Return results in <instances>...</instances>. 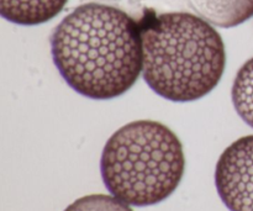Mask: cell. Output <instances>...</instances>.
<instances>
[{
    "label": "cell",
    "instance_id": "6da1fadb",
    "mask_svg": "<svg viewBox=\"0 0 253 211\" xmlns=\"http://www.w3.org/2000/svg\"><path fill=\"white\" fill-rule=\"evenodd\" d=\"M54 64L66 83L93 100H110L142 73L141 31L118 7L89 2L74 9L51 37Z\"/></svg>",
    "mask_w": 253,
    "mask_h": 211
},
{
    "label": "cell",
    "instance_id": "7a4b0ae2",
    "mask_svg": "<svg viewBox=\"0 0 253 211\" xmlns=\"http://www.w3.org/2000/svg\"><path fill=\"white\" fill-rule=\"evenodd\" d=\"M141 41L146 84L173 103L204 98L224 74V41L211 24L197 15H160L141 30Z\"/></svg>",
    "mask_w": 253,
    "mask_h": 211
},
{
    "label": "cell",
    "instance_id": "3957f363",
    "mask_svg": "<svg viewBox=\"0 0 253 211\" xmlns=\"http://www.w3.org/2000/svg\"><path fill=\"white\" fill-rule=\"evenodd\" d=\"M185 157L178 136L153 120L128 123L110 136L100 158L106 189L132 207L162 203L182 182Z\"/></svg>",
    "mask_w": 253,
    "mask_h": 211
},
{
    "label": "cell",
    "instance_id": "277c9868",
    "mask_svg": "<svg viewBox=\"0 0 253 211\" xmlns=\"http://www.w3.org/2000/svg\"><path fill=\"white\" fill-rule=\"evenodd\" d=\"M215 187L230 211H253V135L239 138L221 153Z\"/></svg>",
    "mask_w": 253,
    "mask_h": 211
},
{
    "label": "cell",
    "instance_id": "5b68a950",
    "mask_svg": "<svg viewBox=\"0 0 253 211\" xmlns=\"http://www.w3.org/2000/svg\"><path fill=\"white\" fill-rule=\"evenodd\" d=\"M67 1L68 0H0V14L12 24L35 26L56 17Z\"/></svg>",
    "mask_w": 253,
    "mask_h": 211
},
{
    "label": "cell",
    "instance_id": "8992f818",
    "mask_svg": "<svg viewBox=\"0 0 253 211\" xmlns=\"http://www.w3.org/2000/svg\"><path fill=\"white\" fill-rule=\"evenodd\" d=\"M198 16L215 26L235 27L253 16V0H189Z\"/></svg>",
    "mask_w": 253,
    "mask_h": 211
},
{
    "label": "cell",
    "instance_id": "52a82bcc",
    "mask_svg": "<svg viewBox=\"0 0 253 211\" xmlns=\"http://www.w3.org/2000/svg\"><path fill=\"white\" fill-rule=\"evenodd\" d=\"M231 98L240 118L253 127V57L237 72L232 84Z\"/></svg>",
    "mask_w": 253,
    "mask_h": 211
},
{
    "label": "cell",
    "instance_id": "ba28073f",
    "mask_svg": "<svg viewBox=\"0 0 253 211\" xmlns=\"http://www.w3.org/2000/svg\"><path fill=\"white\" fill-rule=\"evenodd\" d=\"M64 211H133L130 205L114 195L91 194L79 198Z\"/></svg>",
    "mask_w": 253,
    "mask_h": 211
}]
</instances>
